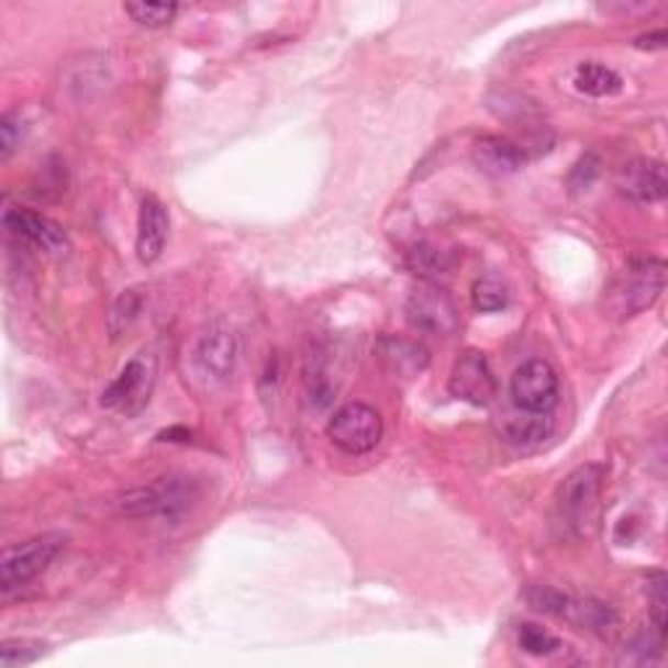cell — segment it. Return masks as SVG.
I'll return each instance as SVG.
<instances>
[{
    "instance_id": "16",
    "label": "cell",
    "mask_w": 668,
    "mask_h": 668,
    "mask_svg": "<svg viewBox=\"0 0 668 668\" xmlns=\"http://www.w3.org/2000/svg\"><path fill=\"white\" fill-rule=\"evenodd\" d=\"M303 392L311 410H326L334 402V394H337V385L332 381L330 368L324 366V360L319 358V355H309V358H305Z\"/></svg>"
},
{
    "instance_id": "9",
    "label": "cell",
    "mask_w": 668,
    "mask_h": 668,
    "mask_svg": "<svg viewBox=\"0 0 668 668\" xmlns=\"http://www.w3.org/2000/svg\"><path fill=\"white\" fill-rule=\"evenodd\" d=\"M3 227L9 230L16 238L32 243L40 250L51 256H66L71 250V241H68L66 230L58 222H53L45 214L32 212V209L9 207L3 212Z\"/></svg>"
},
{
    "instance_id": "20",
    "label": "cell",
    "mask_w": 668,
    "mask_h": 668,
    "mask_svg": "<svg viewBox=\"0 0 668 668\" xmlns=\"http://www.w3.org/2000/svg\"><path fill=\"white\" fill-rule=\"evenodd\" d=\"M142 309H144L142 290L131 288V290L121 292V298H118V301L113 303V309H110V313H108V330H110V334H113V339L121 337L123 332H129L131 326H134Z\"/></svg>"
},
{
    "instance_id": "18",
    "label": "cell",
    "mask_w": 668,
    "mask_h": 668,
    "mask_svg": "<svg viewBox=\"0 0 668 668\" xmlns=\"http://www.w3.org/2000/svg\"><path fill=\"white\" fill-rule=\"evenodd\" d=\"M561 619H567V622H572L590 632H609L616 626V614L611 605L598 601H577V598L569 595L567 603H564Z\"/></svg>"
},
{
    "instance_id": "5",
    "label": "cell",
    "mask_w": 668,
    "mask_h": 668,
    "mask_svg": "<svg viewBox=\"0 0 668 668\" xmlns=\"http://www.w3.org/2000/svg\"><path fill=\"white\" fill-rule=\"evenodd\" d=\"M381 434H385L381 415L366 402L343 405L326 423V436L345 455H366L381 442Z\"/></svg>"
},
{
    "instance_id": "4",
    "label": "cell",
    "mask_w": 668,
    "mask_h": 668,
    "mask_svg": "<svg viewBox=\"0 0 668 668\" xmlns=\"http://www.w3.org/2000/svg\"><path fill=\"white\" fill-rule=\"evenodd\" d=\"M605 480V465L588 463L569 472L564 483L556 489V514H559L561 525L572 527L580 533L584 522L593 514L598 497H601Z\"/></svg>"
},
{
    "instance_id": "21",
    "label": "cell",
    "mask_w": 668,
    "mask_h": 668,
    "mask_svg": "<svg viewBox=\"0 0 668 668\" xmlns=\"http://www.w3.org/2000/svg\"><path fill=\"white\" fill-rule=\"evenodd\" d=\"M504 431H506V436L517 444H538V442H543V438L552 436L554 421L548 415L522 413L520 417H510Z\"/></svg>"
},
{
    "instance_id": "8",
    "label": "cell",
    "mask_w": 668,
    "mask_h": 668,
    "mask_svg": "<svg viewBox=\"0 0 668 668\" xmlns=\"http://www.w3.org/2000/svg\"><path fill=\"white\" fill-rule=\"evenodd\" d=\"M152 385H155V368L149 360L134 358L123 366V371L110 381L102 392V408L121 410L125 415H136L149 402Z\"/></svg>"
},
{
    "instance_id": "30",
    "label": "cell",
    "mask_w": 668,
    "mask_h": 668,
    "mask_svg": "<svg viewBox=\"0 0 668 668\" xmlns=\"http://www.w3.org/2000/svg\"><path fill=\"white\" fill-rule=\"evenodd\" d=\"M666 42H668L666 30H658V32H650V34H643V37H637L635 45L639 47V51H664Z\"/></svg>"
},
{
    "instance_id": "2",
    "label": "cell",
    "mask_w": 668,
    "mask_h": 668,
    "mask_svg": "<svg viewBox=\"0 0 668 668\" xmlns=\"http://www.w3.org/2000/svg\"><path fill=\"white\" fill-rule=\"evenodd\" d=\"M666 288V264L660 259H635L605 290V305L616 319H632L658 301Z\"/></svg>"
},
{
    "instance_id": "13",
    "label": "cell",
    "mask_w": 668,
    "mask_h": 668,
    "mask_svg": "<svg viewBox=\"0 0 668 668\" xmlns=\"http://www.w3.org/2000/svg\"><path fill=\"white\" fill-rule=\"evenodd\" d=\"M167 230H170V214L167 207L155 193L142 199L138 209V233H136V254L142 264H155L163 256L167 243Z\"/></svg>"
},
{
    "instance_id": "14",
    "label": "cell",
    "mask_w": 668,
    "mask_h": 668,
    "mask_svg": "<svg viewBox=\"0 0 668 668\" xmlns=\"http://www.w3.org/2000/svg\"><path fill=\"white\" fill-rule=\"evenodd\" d=\"M238 364V339L230 330H209L197 345V366L209 379L225 381Z\"/></svg>"
},
{
    "instance_id": "10",
    "label": "cell",
    "mask_w": 668,
    "mask_h": 668,
    "mask_svg": "<svg viewBox=\"0 0 668 668\" xmlns=\"http://www.w3.org/2000/svg\"><path fill=\"white\" fill-rule=\"evenodd\" d=\"M449 392L457 400L470 402L476 408L489 405L493 397H497V379H493L489 358L478 350L459 355L449 374Z\"/></svg>"
},
{
    "instance_id": "29",
    "label": "cell",
    "mask_w": 668,
    "mask_h": 668,
    "mask_svg": "<svg viewBox=\"0 0 668 668\" xmlns=\"http://www.w3.org/2000/svg\"><path fill=\"white\" fill-rule=\"evenodd\" d=\"M21 138H24L21 118L16 113H5L0 118V155H3V159H9L19 149Z\"/></svg>"
},
{
    "instance_id": "11",
    "label": "cell",
    "mask_w": 668,
    "mask_h": 668,
    "mask_svg": "<svg viewBox=\"0 0 668 668\" xmlns=\"http://www.w3.org/2000/svg\"><path fill=\"white\" fill-rule=\"evenodd\" d=\"M616 188L622 197L637 201V204H653V201L664 199L668 191L666 167L658 159H632L619 170Z\"/></svg>"
},
{
    "instance_id": "6",
    "label": "cell",
    "mask_w": 668,
    "mask_h": 668,
    "mask_svg": "<svg viewBox=\"0 0 668 668\" xmlns=\"http://www.w3.org/2000/svg\"><path fill=\"white\" fill-rule=\"evenodd\" d=\"M408 322L413 330L434 337H452L459 330V311L452 296L434 282L421 285L408 298Z\"/></svg>"
},
{
    "instance_id": "26",
    "label": "cell",
    "mask_w": 668,
    "mask_h": 668,
    "mask_svg": "<svg viewBox=\"0 0 668 668\" xmlns=\"http://www.w3.org/2000/svg\"><path fill=\"white\" fill-rule=\"evenodd\" d=\"M664 637L666 632L660 630L639 632V635L624 647L622 660L624 664H647V660H656L660 650H664Z\"/></svg>"
},
{
    "instance_id": "7",
    "label": "cell",
    "mask_w": 668,
    "mask_h": 668,
    "mask_svg": "<svg viewBox=\"0 0 668 668\" xmlns=\"http://www.w3.org/2000/svg\"><path fill=\"white\" fill-rule=\"evenodd\" d=\"M510 394L522 413L548 415L559 402V376L546 360H527L514 371Z\"/></svg>"
},
{
    "instance_id": "27",
    "label": "cell",
    "mask_w": 668,
    "mask_h": 668,
    "mask_svg": "<svg viewBox=\"0 0 668 668\" xmlns=\"http://www.w3.org/2000/svg\"><path fill=\"white\" fill-rule=\"evenodd\" d=\"M666 575L664 572H650L645 582L647 601H650V616L653 626L660 632H666V609H668V593H666Z\"/></svg>"
},
{
    "instance_id": "3",
    "label": "cell",
    "mask_w": 668,
    "mask_h": 668,
    "mask_svg": "<svg viewBox=\"0 0 668 668\" xmlns=\"http://www.w3.org/2000/svg\"><path fill=\"white\" fill-rule=\"evenodd\" d=\"M66 535L63 533H45L37 538L11 546L3 552V569H0V588L3 595H11L13 590L24 588L32 580L51 567L55 556L66 546Z\"/></svg>"
},
{
    "instance_id": "23",
    "label": "cell",
    "mask_w": 668,
    "mask_h": 668,
    "mask_svg": "<svg viewBox=\"0 0 668 668\" xmlns=\"http://www.w3.org/2000/svg\"><path fill=\"white\" fill-rule=\"evenodd\" d=\"M125 13L146 30H163L178 16L176 3H125Z\"/></svg>"
},
{
    "instance_id": "19",
    "label": "cell",
    "mask_w": 668,
    "mask_h": 668,
    "mask_svg": "<svg viewBox=\"0 0 668 668\" xmlns=\"http://www.w3.org/2000/svg\"><path fill=\"white\" fill-rule=\"evenodd\" d=\"M575 87L577 92L588 97H614L622 92L624 81L616 71L601 63H580L575 71Z\"/></svg>"
},
{
    "instance_id": "15",
    "label": "cell",
    "mask_w": 668,
    "mask_h": 668,
    "mask_svg": "<svg viewBox=\"0 0 668 668\" xmlns=\"http://www.w3.org/2000/svg\"><path fill=\"white\" fill-rule=\"evenodd\" d=\"M376 355H379V360L389 374L405 376V379L423 374L428 366L426 347L405 337H381L376 343Z\"/></svg>"
},
{
    "instance_id": "28",
    "label": "cell",
    "mask_w": 668,
    "mask_h": 668,
    "mask_svg": "<svg viewBox=\"0 0 668 668\" xmlns=\"http://www.w3.org/2000/svg\"><path fill=\"white\" fill-rule=\"evenodd\" d=\"M598 172H601V163H598V157L593 155V152L582 155L580 159H577V165L572 167V172H569V178H567L569 191L572 193L588 191V188L595 183Z\"/></svg>"
},
{
    "instance_id": "24",
    "label": "cell",
    "mask_w": 668,
    "mask_h": 668,
    "mask_svg": "<svg viewBox=\"0 0 668 668\" xmlns=\"http://www.w3.org/2000/svg\"><path fill=\"white\" fill-rule=\"evenodd\" d=\"M45 653L47 645L37 643V639H5L0 645V664H3V668L30 666L45 656Z\"/></svg>"
},
{
    "instance_id": "25",
    "label": "cell",
    "mask_w": 668,
    "mask_h": 668,
    "mask_svg": "<svg viewBox=\"0 0 668 668\" xmlns=\"http://www.w3.org/2000/svg\"><path fill=\"white\" fill-rule=\"evenodd\" d=\"M517 643L522 650L531 653V656H552V653H556L561 647L559 637H554L552 632L543 630V626L533 624V622L520 624Z\"/></svg>"
},
{
    "instance_id": "1",
    "label": "cell",
    "mask_w": 668,
    "mask_h": 668,
    "mask_svg": "<svg viewBox=\"0 0 668 668\" xmlns=\"http://www.w3.org/2000/svg\"><path fill=\"white\" fill-rule=\"evenodd\" d=\"M199 501V483L186 476H163L118 499V512L136 520H176Z\"/></svg>"
},
{
    "instance_id": "17",
    "label": "cell",
    "mask_w": 668,
    "mask_h": 668,
    "mask_svg": "<svg viewBox=\"0 0 668 668\" xmlns=\"http://www.w3.org/2000/svg\"><path fill=\"white\" fill-rule=\"evenodd\" d=\"M408 267L413 275L434 282L436 277L449 275V269L455 267V254L436 246V243H417L408 250Z\"/></svg>"
},
{
    "instance_id": "22",
    "label": "cell",
    "mask_w": 668,
    "mask_h": 668,
    "mask_svg": "<svg viewBox=\"0 0 668 668\" xmlns=\"http://www.w3.org/2000/svg\"><path fill=\"white\" fill-rule=\"evenodd\" d=\"M506 303H510V290H506V285L501 282L499 277L486 275L472 285V305H476L480 313L501 311Z\"/></svg>"
},
{
    "instance_id": "12",
    "label": "cell",
    "mask_w": 668,
    "mask_h": 668,
    "mask_svg": "<svg viewBox=\"0 0 668 668\" xmlns=\"http://www.w3.org/2000/svg\"><path fill=\"white\" fill-rule=\"evenodd\" d=\"M472 163L486 176L506 178L525 167L527 152L506 136H480L472 146Z\"/></svg>"
}]
</instances>
